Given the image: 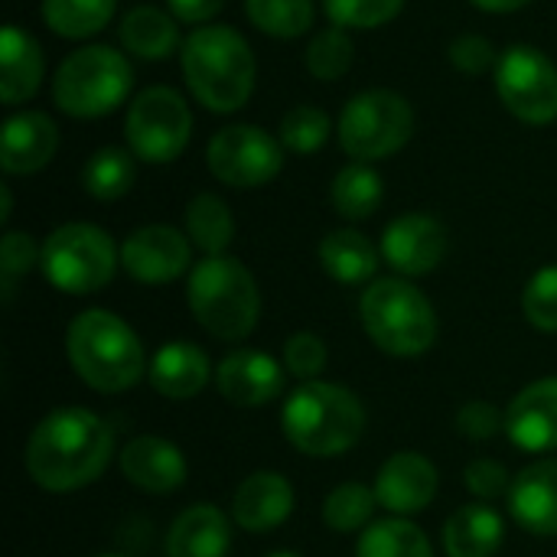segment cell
I'll return each instance as SVG.
<instances>
[{
	"mask_svg": "<svg viewBox=\"0 0 557 557\" xmlns=\"http://www.w3.org/2000/svg\"><path fill=\"white\" fill-rule=\"evenodd\" d=\"M356 557H434V548L424 529H418L411 519L392 516V519L372 522L359 535Z\"/></svg>",
	"mask_w": 557,
	"mask_h": 557,
	"instance_id": "31",
	"label": "cell"
},
{
	"mask_svg": "<svg viewBox=\"0 0 557 557\" xmlns=\"http://www.w3.org/2000/svg\"><path fill=\"white\" fill-rule=\"evenodd\" d=\"M39 255H42V245H36L33 235H26V232H7L3 235V245H0V277H3V300L7 304L13 300L16 281L23 274H29L33 264H39Z\"/></svg>",
	"mask_w": 557,
	"mask_h": 557,
	"instance_id": "39",
	"label": "cell"
},
{
	"mask_svg": "<svg viewBox=\"0 0 557 557\" xmlns=\"http://www.w3.org/2000/svg\"><path fill=\"white\" fill-rule=\"evenodd\" d=\"M180 62L183 78L202 108L215 114H232L248 104L255 91L258 62L238 29L219 23L193 29L183 39Z\"/></svg>",
	"mask_w": 557,
	"mask_h": 557,
	"instance_id": "2",
	"label": "cell"
},
{
	"mask_svg": "<svg viewBox=\"0 0 557 557\" xmlns=\"http://www.w3.org/2000/svg\"><path fill=\"white\" fill-rule=\"evenodd\" d=\"M294 512V486L274 470H258L245 476L232 496V519L242 532L268 535L281 529Z\"/></svg>",
	"mask_w": 557,
	"mask_h": 557,
	"instance_id": "19",
	"label": "cell"
},
{
	"mask_svg": "<svg viewBox=\"0 0 557 557\" xmlns=\"http://www.w3.org/2000/svg\"><path fill=\"white\" fill-rule=\"evenodd\" d=\"M405 0H323L333 26L343 29H379L401 13Z\"/></svg>",
	"mask_w": 557,
	"mask_h": 557,
	"instance_id": "37",
	"label": "cell"
},
{
	"mask_svg": "<svg viewBox=\"0 0 557 557\" xmlns=\"http://www.w3.org/2000/svg\"><path fill=\"white\" fill-rule=\"evenodd\" d=\"M137 180L134 153L124 147H98L82 166V186L98 202H114L131 193Z\"/></svg>",
	"mask_w": 557,
	"mask_h": 557,
	"instance_id": "30",
	"label": "cell"
},
{
	"mask_svg": "<svg viewBox=\"0 0 557 557\" xmlns=\"http://www.w3.org/2000/svg\"><path fill=\"white\" fill-rule=\"evenodd\" d=\"M268 557H300V555H294V552H274V555H268Z\"/></svg>",
	"mask_w": 557,
	"mask_h": 557,
	"instance_id": "47",
	"label": "cell"
},
{
	"mask_svg": "<svg viewBox=\"0 0 557 557\" xmlns=\"http://www.w3.org/2000/svg\"><path fill=\"white\" fill-rule=\"evenodd\" d=\"M147 379L157 395H163L170 401H189L209 385L212 366H209V356L202 346H196L189 339H173L153 352V359L147 366Z\"/></svg>",
	"mask_w": 557,
	"mask_h": 557,
	"instance_id": "22",
	"label": "cell"
},
{
	"mask_svg": "<svg viewBox=\"0 0 557 557\" xmlns=\"http://www.w3.org/2000/svg\"><path fill=\"white\" fill-rule=\"evenodd\" d=\"M117 36H121V46L124 52L137 55V59H147V62H157V59H170L180 46V20L160 7H150V3H140L134 10H127L121 16V26H117Z\"/></svg>",
	"mask_w": 557,
	"mask_h": 557,
	"instance_id": "26",
	"label": "cell"
},
{
	"mask_svg": "<svg viewBox=\"0 0 557 557\" xmlns=\"http://www.w3.org/2000/svg\"><path fill=\"white\" fill-rule=\"evenodd\" d=\"M437 486H441L437 467L424 454L401 450V454H392L379 467L372 490L382 509H388L392 516L411 519L437 499Z\"/></svg>",
	"mask_w": 557,
	"mask_h": 557,
	"instance_id": "15",
	"label": "cell"
},
{
	"mask_svg": "<svg viewBox=\"0 0 557 557\" xmlns=\"http://www.w3.org/2000/svg\"><path fill=\"white\" fill-rule=\"evenodd\" d=\"M209 173L235 189H255L271 183L284 166V144L255 124L219 127L206 147Z\"/></svg>",
	"mask_w": 557,
	"mask_h": 557,
	"instance_id": "12",
	"label": "cell"
},
{
	"mask_svg": "<svg viewBox=\"0 0 557 557\" xmlns=\"http://www.w3.org/2000/svg\"><path fill=\"white\" fill-rule=\"evenodd\" d=\"M193 137V114L183 95L170 85L144 88L124 117L127 150L144 163H173Z\"/></svg>",
	"mask_w": 557,
	"mask_h": 557,
	"instance_id": "10",
	"label": "cell"
},
{
	"mask_svg": "<svg viewBox=\"0 0 557 557\" xmlns=\"http://www.w3.org/2000/svg\"><path fill=\"white\" fill-rule=\"evenodd\" d=\"M166 3L170 13L183 23H206L225 7V0H166Z\"/></svg>",
	"mask_w": 557,
	"mask_h": 557,
	"instance_id": "44",
	"label": "cell"
},
{
	"mask_svg": "<svg viewBox=\"0 0 557 557\" xmlns=\"http://www.w3.org/2000/svg\"><path fill=\"white\" fill-rule=\"evenodd\" d=\"M359 320L369 339L395 359H418L437 339L434 304L408 277L372 281L359 300Z\"/></svg>",
	"mask_w": 557,
	"mask_h": 557,
	"instance_id": "6",
	"label": "cell"
},
{
	"mask_svg": "<svg viewBox=\"0 0 557 557\" xmlns=\"http://www.w3.org/2000/svg\"><path fill=\"white\" fill-rule=\"evenodd\" d=\"M326 343L317 333H294L284 343V369L300 382H317L326 369Z\"/></svg>",
	"mask_w": 557,
	"mask_h": 557,
	"instance_id": "40",
	"label": "cell"
},
{
	"mask_svg": "<svg viewBox=\"0 0 557 557\" xmlns=\"http://www.w3.org/2000/svg\"><path fill=\"white\" fill-rule=\"evenodd\" d=\"M447 52H450L454 69L463 72V75H490L499 65V55H496L493 39L483 36V33H463V36H457Z\"/></svg>",
	"mask_w": 557,
	"mask_h": 557,
	"instance_id": "41",
	"label": "cell"
},
{
	"mask_svg": "<svg viewBox=\"0 0 557 557\" xmlns=\"http://www.w3.org/2000/svg\"><path fill=\"white\" fill-rule=\"evenodd\" d=\"M463 483L467 490L480 499V503H493L499 496H509L512 490V476L503 463L496 460H473L467 470H463Z\"/></svg>",
	"mask_w": 557,
	"mask_h": 557,
	"instance_id": "43",
	"label": "cell"
},
{
	"mask_svg": "<svg viewBox=\"0 0 557 557\" xmlns=\"http://www.w3.org/2000/svg\"><path fill=\"white\" fill-rule=\"evenodd\" d=\"M506 539V522L490 503L460 506L444 525L447 557H496Z\"/></svg>",
	"mask_w": 557,
	"mask_h": 557,
	"instance_id": "25",
	"label": "cell"
},
{
	"mask_svg": "<svg viewBox=\"0 0 557 557\" xmlns=\"http://www.w3.org/2000/svg\"><path fill=\"white\" fill-rule=\"evenodd\" d=\"M375 509H379L375 490H369L362 483H343L323 499V522H326V529L349 535V532L369 529Z\"/></svg>",
	"mask_w": 557,
	"mask_h": 557,
	"instance_id": "35",
	"label": "cell"
},
{
	"mask_svg": "<svg viewBox=\"0 0 557 557\" xmlns=\"http://www.w3.org/2000/svg\"><path fill=\"white\" fill-rule=\"evenodd\" d=\"M470 3L486 10V13H516V10L529 7L532 0H470Z\"/></svg>",
	"mask_w": 557,
	"mask_h": 557,
	"instance_id": "45",
	"label": "cell"
},
{
	"mask_svg": "<svg viewBox=\"0 0 557 557\" xmlns=\"http://www.w3.org/2000/svg\"><path fill=\"white\" fill-rule=\"evenodd\" d=\"M245 13L274 39H297L313 26V0H245Z\"/></svg>",
	"mask_w": 557,
	"mask_h": 557,
	"instance_id": "33",
	"label": "cell"
},
{
	"mask_svg": "<svg viewBox=\"0 0 557 557\" xmlns=\"http://www.w3.org/2000/svg\"><path fill=\"white\" fill-rule=\"evenodd\" d=\"M330 134H333V121L323 108L294 104L281 117V144H284V150H290L297 157H310V153L323 150Z\"/></svg>",
	"mask_w": 557,
	"mask_h": 557,
	"instance_id": "36",
	"label": "cell"
},
{
	"mask_svg": "<svg viewBox=\"0 0 557 557\" xmlns=\"http://www.w3.org/2000/svg\"><path fill=\"white\" fill-rule=\"evenodd\" d=\"M117 10V0H42V23L62 39H85L101 33Z\"/></svg>",
	"mask_w": 557,
	"mask_h": 557,
	"instance_id": "32",
	"label": "cell"
},
{
	"mask_svg": "<svg viewBox=\"0 0 557 557\" xmlns=\"http://www.w3.org/2000/svg\"><path fill=\"white\" fill-rule=\"evenodd\" d=\"M284 437L307 457H339L349 454L366 434L362 401L333 382H304L294 388L281 408Z\"/></svg>",
	"mask_w": 557,
	"mask_h": 557,
	"instance_id": "4",
	"label": "cell"
},
{
	"mask_svg": "<svg viewBox=\"0 0 557 557\" xmlns=\"http://www.w3.org/2000/svg\"><path fill=\"white\" fill-rule=\"evenodd\" d=\"M0 199H3V206H0V222H10V209H13V193H10V186H7V183L0 186Z\"/></svg>",
	"mask_w": 557,
	"mask_h": 557,
	"instance_id": "46",
	"label": "cell"
},
{
	"mask_svg": "<svg viewBox=\"0 0 557 557\" xmlns=\"http://www.w3.org/2000/svg\"><path fill=\"white\" fill-rule=\"evenodd\" d=\"M114 434L88 408H55L46 414L23 450L29 480L46 493H75L91 486L111 463Z\"/></svg>",
	"mask_w": 557,
	"mask_h": 557,
	"instance_id": "1",
	"label": "cell"
},
{
	"mask_svg": "<svg viewBox=\"0 0 557 557\" xmlns=\"http://www.w3.org/2000/svg\"><path fill=\"white\" fill-rule=\"evenodd\" d=\"M117 467L124 473V480L150 496H166L176 493L186 483V457L176 444H170L166 437H134L131 444H124V450L117 454Z\"/></svg>",
	"mask_w": 557,
	"mask_h": 557,
	"instance_id": "18",
	"label": "cell"
},
{
	"mask_svg": "<svg viewBox=\"0 0 557 557\" xmlns=\"http://www.w3.org/2000/svg\"><path fill=\"white\" fill-rule=\"evenodd\" d=\"M496 91L525 124L542 127L557 117V65L539 46L516 42L499 55Z\"/></svg>",
	"mask_w": 557,
	"mask_h": 557,
	"instance_id": "11",
	"label": "cell"
},
{
	"mask_svg": "<svg viewBox=\"0 0 557 557\" xmlns=\"http://www.w3.org/2000/svg\"><path fill=\"white\" fill-rule=\"evenodd\" d=\"M98 557H121V555H98Z\"/></svg>",
	"mask_w": 557,
	"mask_h": 557,
	"instance_id": "48",
	"label": "cell"
},
{
	"mask_svg": "<svg viewBox=\"0 0 557 557\" xmlns=\"http://www.w3.org/2000/svg\"><path fill=\"white\" fill-rule=\"evenodd\" d=\"M219 395L235 408H261L284 392V366L261 349H235L215 369Z\"/></svg>",
	"mask_w": 557,
	"mask_h": 557,
	"instance_id": "16",
	"label": "cell"
},
{
	"mask_svg": "<svg viewBox=\"0 0 557 557\" xmlns=\"http://www.w3.org/2000/svg\"><path fill=\"white\" fill-rule=\"evenodd\" d=\"M193 242L173 225H144L121 242V268L147 287L173 284L189 271Z\"/></svg>",
	"mask_w": 557,
	"mask_h": 557,
	"instance_id": "13",
	"label": "cell"
},
{
	"mask_svg": "<svg viewBox=\"0 0 557 557\" xmlns=\"http://www.w3.org/2000/svg\"><path fill=\"white\" fill-rule=\"evenodd\" d=\"M414 134V108L392 88H369L346 101L339 114V147L359 160L375 163L405 150Z\"/></svg>",
	"mask_w": 557,
	"mask_h": 557,
	"instance_id": "9",
	"label": "cell"
},
{
	"mask_svg": "<svg viewBox=\"0 0 557 557\" xmlns=\"http://www.w3.org/2000/svg\"><path fill=\"white\" fill-rule=\"evenodd\" d=\"M379 251L401 277H424L447 258V228L428 212H405L385 225Z\"/></svg>",
	"mask_w": 557,
	"mask_h": 557,
	"instance_id": "14",
	"label": "cell"
},
{
	"mask_svg": "<svg viewBox=\"0 0 557 557\" xmlns=\"http://www.w3.org/2000/svg\"><path fill=\"white\" fill-rule=\"evenodd\" d=\"M228 548L232 522L209 503L183 509L166 532V557H225Z\"/></svg>",
	"mask_w": 557,
	"mask_h": 557,
	"instance_id": "24",
	"label": "cell"
},
{
	"mask_svg": "<svg viewBox=\"0 0 557 557\" xmlns=\"http://www.w3.org/2000/svg\"><path fill=\"white\" fill-rule=\"evenodd\" d=\"M46 75V59L39 42L20 29L16 23H7L0 33V98L7 108L29 101Z\"/></svg>",
	"mask_w": 557,
	"mask_h": 557,
	"instance_id": "23",
	"label": "cell"
},
{
	"mask_svg": "<svg viewBox=\"0 0 557 557\" xmlns=\"http://www.w3.org/2000/svg\"><path fill=\"white\" fill-rule=\"evenodd\" d=\"M59 147V127L42 111H20L3 121V144H0V166L7 176H29L39 173Z\"/></svg>",
	"mask_w": 557,
	"mask_h": 557,
	"instance_id": "21",
	"label": "cell"
},
{
	"mask_svg": "<svg viewBox=\"0 0 557 557\" xmlns=\"http://www.w3.org/2000/svg\"><path fill=\"white\" fill-rule=\"evenodd\" d=\"M121 264V248L91 222H65L42 242L39 271L62 294H95L111 284Z\"/></svg>",
	"mask_w": 557,
	"mask_h": 557,
	"instance_id": "8",
	"label": "cell"
},
{
	"mask_svg": "<svg viewBox=\"0 0 557 557\" xmlns=\"http://www.w3.org/2000/svg\"><path fill=\"white\" fill-rule=\"evenodd\" d=\"M134 88V69L121 49L91 42L62 59L52 75L55 108L69 117H104L117 111Z\"/></svg>",
	"mask_w": 557,
	"mask_h": 557,
	"instance_id": "7",
	"label": "cell"
},
{
	"mask_svg": "<svg viewBox=\"0 0 557 557\" xmlns=\"http://www.w3.org/2000/svg\"><path fill=\"white\" fill-rule=\"evenodd\" d=\"M382 251L356 228H336L320 242V264L339 284H366L375 277Z\"/></svg>",
	"mask_w": 557,
	"mask_h": 557,
	"instance_id": "27",
	"label": "cell"
},
{
	"mask_svg": "<svg viewBox=\"0 0 557 557\" xmlns=\"http://www.w3.org/2000/svg\"><path fill=\"white\" fill-rule=\"evenodd\" d=\"M186 297L196 323L222 339L238 343L255 333L261 317V290L255 274L232 255L202 258L186 281Z\"/></svg>",
	"mask_w": 557,
	"mask_h": 557,
	"instance_id": "5",
	"label": "cell"
},
{
	"mask_svg": "<svg viewBox=\"0 0 557 557\" xmlns=\"http://www.w3.org/2000/svg\"><path fill=\"white\" fill-rule=\"evenodd\" d=\"M382 199H385V183H382V176L369 163H359L356 160V163L343 166L333 176L330 202L349 222H362V219L375 215L379 206H382Z\"/></svg>",
	"mask_w": 557,
	"mask_h": 557,
	"instance_id": "29",
	"label": "cell"
},
{
	"mask_svg": "<svg viewBox=\"0 0 557 557\" xmlns=\"http://www.w3.org/2000/svg\"><path fill=\"white\" fill-rule=\"evenodd\" d=\"M186 235L193 248L202 251V258L225 255L235 242V215L228 202L215 193H199L186 206Z\"/></svg>",
	"mask_w": 557,
	"mask_h": 557,
	"instance_id": "28",
	"label": "cell"
},
{
	"mask_svg": "<svg viewBox=\"0 0 557 557\" xmlns=\"http://www.w3.org/2000/svg\"><path fill=\"white\" fill-rule=\"evenodd\" d=\"M506 434L525 454L557 450V379H539L509 401Z\"/></svg>",
	"mask_w": 557,
	"mask_h": 557,
	"instance_id": "17",
	"label": "cell"
},
{
	"mask_svg": "<svg viewBox=\"0 0 557 557\" xmlns=\"http://www.w3.org/2000/svg\"><path fill=\"white\" fill-rule=\"evenodd\" d=\"M352 59H356V46L343 26H326L313 33V39L304 49V65L320 82H339L343 75H349Z\"/></svg>",
	"mask_w": 557,
	"mask_h": 557,
	"instance_id": "34",
	"label": "cell"
},
{
	"mask_svg": "<svg viewBox=\"0 0 557 557\" xmlns=\"http://www.w3.org/2000/svg\"><path fill=\"white\" fill-rule=\"evenodd\" d=\"M457 431H460V437L483 444V441H493L499 431H506V414H499L496 405L476 398L457 411Z\"/></svg>",
	"mask_w": 557,
	"mask_h": 557,
	"instance_id": "42",
	"label": "cell"
},
{
	"mask_svg": "<svg viewBox=\"0 0 557 557\" xmlns=\"http://www.w3.org/2000/svg\"><path fill=\"white\" fill-rule=\"evenodd\" d=\"M522 313L535 330L557 333V264H545L532 274L522 290Z\"/></svg>",
	"mask_w": 557,
	"mask_h": 557,
	"instance_id": "38",
	"label": "cell"
},
{
	"mask_svg": "<svg viewBox=\"0 0 557 557\" xmlns=\"http://www.w3.org/2000/svg\"><path fill=\"white\" fill-rule=\"evenodd\" d=\"M509 516L529 535L555 539L557 535V460H535L512 476Z\"/></svg>",
	"mask_w": 557,
	"mask_h": 557,
	"instance_id": "20",
	"label": "cell"
},
{
	"mask_svg": "<svg viewBox=\"0 0 557 557\" xmlns=\"http://www.w3.org/2000/svg\"><path fill=\"white\" fill-rule=\"evenodd\" d=\"M65 356L72 372L101 395H121L134 388L147 372L140 336L117 313L91 307L82 310L65 333Z\"/></svg>",
	"mask_w": 557,
	"mask_h": 557,
	"instance_id": "3",
	"label": "cell"
}]
</instances>
